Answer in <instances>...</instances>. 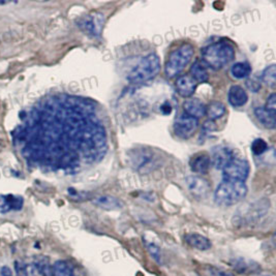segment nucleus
Listing matches in <instances>:
<instances>
[{
    "instance_id": "20",
    "label": "nucleus",
    "mask_w": 276,
    "mask_h": 276,
    "mask_svg": "<svg viewBox=\"0 0 276 276\" xmlns=\"http://www.w3.org/2000/svg\"><path fill=\"white\" fill-rule=\"evenodd\" d=\"M191 77L198 84L207 82L209 79L207 65L202 60H196L191 67Z\"/></svg>"
},
{
    "instance_id": "24",
    "label": "nucleus",
    "mask_w": 276,
    "mask_h": 276,
    "mask_svg": "<svg viewBox=\"0 0 276 276\" xmlns=\"http://www.w3.org/2000/svg\"><path fill=\"white\" fill-rule=\"evenodd\" d=\"M53 276H74L73 268L66 261H56L53 265Z\"/></svg>"
},
{
    "instance_id": "7",
    "label": "nucleus",
    "mask_w": 276,
    "mask_h": 276,
    "mask_svg": "<svg viewBox=\"0 0 276 276\" xmlns=\"http://www.w3.org/2000/svg\"><path fill=\"white\" fill-rule=\"evenodd\" d=\"M105 21V16L101 13L93 12L79 18L77 24L85 34L92 37H98L101 34L102 28H104Z\"/></svg>"
},
{
    "instance_id": "36",
    "label": "nucleus",
    "mask_w": 276,
    "mask_h": 276,
    "mask_svg": "<svg viewBox=\"0 0 276 276\" xmlns=\"http://www.w3.org/2000/svg\"><path fill=\"white\" fill-rule=\"evenodd\" d=\"M258 276H271V275H268V274H260Z\"/></svg>"
},
{
    "instance_id": "12",
    "label": "nucleus",
    "mask_w": 276,
    "mask_h": 276,
    "mask_svg": "<svg viewBox=\"0 0 276 276\" xmlns=\"http://www.w3.org/2000/svg\"><path fill=\"white\" fill-rule=\"evenodd\" d=\"M24 205L21 195H0V213L5 214L11 211H20Z\"/></svg>"
},
{
    "instance_id": "9",
    "label": "nucleus",
    "mask_w": 276,
    "mask_h": 276,
    "mask_svg": "<svg viewBox=\"0 0 276 276\" xmlns=\"http://www.w3.org/2000/svg\"><path fill=\"white\" fill-rule=\"evenodd\" d=\"M199 121L186 114L179 115L174 122V131L181 139H189L198 130Z\"/></svg>"
},
{
    "instance_id": "6",
    "label": "nucleus",
    "mask_w": 276,
    "mask_h": 276,
    "mask_svg": "<svg viewBox=\"0 0 276 276\" xmlns=\"http://www.w3.org/2000/svg\"><path fill=\"white\" fill-rule=\"evenodd\" d=\"M269 201L261 200L250 204L246 208H241L234 216V225L249 226L261 219L269 210Z\"/></svg>"
},
{
    "instance_id": "34",
    "label": "nucleus",
    "mask_w": 276,
    "mask_h": 276,
    "mask_svg": "<svg viewBox=\"0 0 276 276\" xmlns=\"http://www.w3.org/2000/svg\"><path fill=\"white\" fill-rule=\"evenodd\" d=\"M0 273H1V276H14L12 270L7 266H3L0 270Z\"/></svg>"
},
{
    "instance_id": "28",
    "label": "nucleus",
    "mask_w": 276,
    "mask_h": 276,
    "mask_svg": "<svg viewBox=\"0 0 276 276\" xmlns=\"http://www.w3.org/2000/svg\"><path fill=\"white\" fill-rule=\"evenodd\" d=\"M268 144L263 139H257L251 144V151L257 155H261L267 151Z\"/></svg>"
},
{
    "instance_id": "21",
    "label": "nucleus",
    "mask_w": 276,
    "mask_h": 276,
    "mask_svg": "<svg viewBox=\"0 0 276 276\" xmlns=\"http://www.w3.org/2000/svg\"><path fill=\"white\" fill-rule=\"evenodd\" d=\"M32 265L41 276H53V265L48 257L35 256Z\"/></svg>"
},
{
    "instance_id": "10",
    "label": "nucleus",
    "mask_w": 276,
    "mask_h": 276,
    "mask_svg": "<svg viewBox=\"0 0 276 276\" xmlns=\"http://www.w3.org/2000/svg\"><path fill=\"white\" fill-rule=\"evenodd\" d=\"M210 159H211V163L214 165L215 169L224 170L227 165L235 159V157L233 151L230 148H227L226 146H218L213 148Z\"/></svg>"
},
{
    "instance_id": "33",
    "label": "nucleus",
    "mask_w": 276,
    "mask_h": 276,
    "mask_svg": "<svg viewBox=\"0 0 276 276\" xmlns=\"http://www.w3.org/2000/svg\"><path fill=\"white\" fill-rule=\"evenodd\" d=\"M212 274H213V276H234L233 274L231 273H227V272H224L222 270H217V269H212Z\"/></svg>"
},
{
    "instance_id": "15",
    "label": "nucleus",
    "mask_w": 276,
    "mask_h": 276,
    "mask_svg": "<svg viewBox=\"0 0 276 276\" xmlns=\"http://www.w3.org/2000/svg\"><path fill=\"white\" fill-rule=\"evenodd\" d=\"M205 109H206V106L199 98H188L183 102L185 114L195 118V119H199L205 115Z\"/></svg>"
},
{
    "instance_id": "3",
    "label": "nucleus",
    "mask_w": 276,
    "mask_h": 276,
    "mask_svg": "<svg viewBox=\"0 0 276 276\" xmlns=\"http://www.w3.org/2000/svg\"><path fill=\"white\" fill-rule=\"evenodd\" d=\"M247 195V186L244 182L224 180L214 193V201L220 206H233L241 202Z\"/></svg>"
},
{
    "instance_id": "13",
    "label": "nucleus",
    "mask_w": 276,
    "mask_h": 276,
    "mask_svg": "<svg viewBox=\"0 0 276 276\" xmlns=\"http://www.w3.org/2000/svg\"><path fill=\"white\" fill-rule=\"evenodd\" d=\"M175 85L177 92L179 93L180 97H191L195 93L198 83H196L191 76L183 75L177 78Z\"/></svg>"
},
{
    "instance_id": "16",
    "label": "nucleus",
    "mask_w": 276,
    "mask_h": 276,
    "mask_svg": "<svg viewBox=\"0 0 276 276\" xmlns=\"http://www.w3.org/2000/svg\"><path fill=\"white\" fill-rule=\"evenodd\" d=\"M232 266L234 267V269L239 272V273H244V274H249V273H257L260 270V265L251 260H246L244 258H236L232 261Z\"/></svg>"
},
{
    "instance_id": "4",
    "label": "nucleus",
    "mask_w": 276,
    "mask_h": 276,
    "mask_svg": "<svg viewBox=\"0 0 276 276\" xmlns=\"http://www.w3.org/2000/svg\"><path fill=\"white\" fill-rule=\"evenodd\" d=\"M161 69V61L156 54L151 53L143 57L138 65L132 68L128 80L133 84L144 83L149 80H152L157 76Z\"/></svg>"
},
{
    "instance_id": "35",
    "label": "nucleus",
    "mask_w": 276,
    "mask_h": 276,
    "mask_svg": "<svg viewBox=\"0 0 276 276\" xmlns=\"http://www.w3.org/2000/svg\"><path fill=\"white\" fill-rule=\"evenodd\" d=\"M162 111L163 112V114H170L172 111V108L169 104H164L163 106H162Z\"/></svg>"
},
{
    "instance_id": "19",
    "label": "nucleus",
    "mask_w": 276,
    "mask_h": 276,
    "mask_svg": "<svg viewBox=\"0 0 276 276\" xmlns=\"http://www.w3.org/2000/svg\"><path fill=\"white\" fill-rule=\"evenodd\" d=\"M185 241L194 248L199 250H207L211 247V242L208 238L196 233H191L185 236Z\"/></svg>"
},
{
    "instance_id": "2",
    "label": "nucleus",
    "mask_w": 276,
    "mask_h": 276,
    "mask_svg": "<svg viewBox=\"0 0 276 276\" xmlns=\"http://www.w3.org/2000/svg\"><path fill=\"white\" fill-rule=\"evenodd\" d=\"M235 58L234 47L227 42L211 44L202 50V61L210 68L218 70Z\"/></svg>"
},
{
    "instance_id": "26",
    "label": "nucleus",
    "mask_w": 276,
    "mask_h": 276,
    "mask_svg": "<svg viewBox=\"0 0 276 276\" xmlns=\"http://www.w3.org/2000/svg\"><path fill=\"white\" fill-rule=\"evenodd\" d=\"M232 75L237 79L246 78L251 73V67L246 62H237L232 66L231 69Z\"/></svg>"
},
{
    "instance_id": "14",
    "label": "nucleus",
    "mask_w": 276,
    "mask_h": 276,
    "mask_svg": "<svg viewBox=\"0 0 276 276\" xmlns=\"http://www.w3.org/2000/svg\"><path fill=\"white\" fill-rule=\"evenodd\" d=\"M189 165H191L192 171L196 174H206L211 165L210 155L206 152L196 153L189 161Z\"/></svg>"
},
{
    "instance_id": "25",
    "label": "nucleus",
    "mask_w": 276,
    "mask_h": 276,
    "mask_svg": "<svg viewBox=\"0 0 276 276\" xmlns=\"http://www.w3.org/2000/svg\"><path fill=\"white\" fill-rule=\"evenodd\" d=\"M262 82L265 83L267 86H269L271 88H275L276 85V67L275 65H271L267 66L262 73L261 76Z\"/></svg>"
},
{
    "instance_id": "32",
    "label": "nucleus",
    "mask_w": 276,
    "mask_h": 276,
    "mask_svg": "<svg viewBox=\"0 0 276 276\" xmlns=\"http://www.w3.org/2000/svg\"><path fill=\"white\" fill-rule=\"evenodd\" d=\"M203 129L204 130H206L208 131H212V130H216V124L214 121H212V120H208L204 123V126H203Z\"/></svg>"
},
{
    "instance_id": "1",
    "label": "nucleus",
    "mask_w": 276,
    "mask_h": 276,
    "mask_svg": "<svg viewBox=\"0 0 276 276\" xmlns=\"http://www.w3.org/2000/svg\"><path fill=\"white\" fill-rule=\"evenodd\" d=\"M13 131L23 157L52 172H76L99 162L108 150V135L97 102L90 98L54 94L25 113Z\"/></svg>"
},
{
    "instance_id": "8",
    "label": "nucleus",
    "mask_w": 276,
    "mask_h": 276,
    "mask_svg": "<svg viewBox=\"0 0 276 276\" xmlns=\"http://www.w3.org/2000/svg\"><path fill=\"white\" fill-rule=\"evenodd\" d=\"M249 174V163L245 160L234 159L223 170V176L227 181L244 182Z\"/></svg>"
},
{
    "instance_id": "11",
    "label": "nucleus",
    "mask_w": 276,
    "mask_h": 276,
    "mask_svg": "<svg viewBox=\"0 0 276 276\" xmlns=\"http://www.w3.org/2000/svg\"><path fill=\"white\" fill-rule=\"evenodd\" d=\"M185 183L191 194L199 199L205 198L211 187L208 181L200 176H188L185 179Z\"/></svg>"
},
{
    "instance_id": "5",
    "label": "nucleus",
    "mask_w": 276,
    "mask_h": 276,
    "mask_svg": "<svg viewBox=\"0 0 276 276\" xmlns=\"http://www.w3.org/2000/svg\"><path fill=\"white\" fill-rule=\"evenodd\" d=\"M195 53L194 46L183 44L178 49L173 51L165 62L164 73L168 78L177 77L192 60Z\"/></svg>"
},
{
    "instance_id": "17",
    "label": "nucleus",
    "mask_w": 276,
    "mask_h": 276,
    "mask_svg": "<svg viewBox=\"0 0 276 276\" xmlns=\"http://www.w3.org/2000/svg\"><path fill=\"white\" fill-rule=\"evenodd\" d=\"M227 98L233 107H242L247 102L248 96L241 86L234 85L228 90Z\"/></svg>"
},
{
    "instance_id": "30",
    "label": "nucleus",
    "mask_w": 276,
    "mask_h": 276,
    "mask_svg": "<svg viewBox=\"0 0 276 276\" xmlns=\"http://www.w3.org/2000/svg\"><path fill=\"white\" fill-rule=\"evenodd\" d=\"M15 270L17 276H29L28 272V265L21 261L15 262Z\"/></svg>"
},
{
    "instance_id": "23",
    "label": "nucleus",
    "mask_w": 276,
    "mask_h": 276,
    "mask_svg": "<svg viewBox=\"0 0 276 276\" xmlns=\"http://www.w3.org/2000/svg\"><path fill=\"white\" fill-rule=\"evenodd\" d=\"M255 114L258 120L262 123L266 129H274L275 128V115L268 112L264 107H258L255 109Z\"/></svg>"
},
{
    "instance_id": "27",
    "label": "nucleus",
    "mask_w": 276,
    "mask_h": 276,
    "mask_svg": "<svg viewBox=\"0 0 276 276\" xmlns=\"http://www.w3.org/2000/svg\"><path fill=\"white\" fill-rule=\"evenodd\" d=\"M147 249L149 251V254L153 258L154 261L162 265V251L159 245H156L154 243H147Z\"/></svg>"
},
{
    "instance_id": "31",
    "label": "nucleus",
    "mask_w": 276,
    "mask_h": 276,
    "mask_svg": "<svg viewBox=\"0 0 276 276\" xmlns=\"http://www.w3.org/2000/svg\"><path fill=\"white\" fill-rule=\"evenodd\" d=\"M268 112H270L271 114L275 115V111H276V96L275 93H272L271 96L268 97L267 101H266V106L264 107Z\"/></svg>"
},
{
    "instance_id": "29",
    "label": "nucleus",
    "mask_w": 276,
    "mask_h": 276,
    "mask_svg": "<svg viewBox=\"0 0 276 276\" xmlns=\"http://www.w3.org/2000/svg\"><path fill=\"white\" fill-rule=\"evenodd\" d=\"M246 87L251 91V92H258L261 89V81L257 77H250L246 80Z\"/></svg>"
},
{
    "instance_id": "18",
    "label": "nucleus",
    "mask_w": 276,
    "mask_h": 276,
    "mask_svg": "<svg viewBox=\"0 0 276 276\" xmlns=\"http://www.w3.org/2000/svg\"><path fill=\"white\" fill-rule=\"evenodd\" d=\"M92 202L96 206L105 210H118L122 208L121 201L111 195H99L94 198Z\"/></svg>"
},
{
    "instance_id": "22",
    "label": "nucleus",
    "mask_w": 276,
    "mask_h": 276,
    "mask_svg": "<svg viewBox=\"0 0 276 276\" xmlns=\"http://www.w3.org/2000/svg\"><path fill=\"white\" fill-rule=\"evenodd\" d=\"M225 113H226L225 105L223 104V102L217 101V100L211 101L210 104L206 106V109H205V114L208 116L209 120H212V121L222 118Z\"/></svg>"
}]
</instances>
